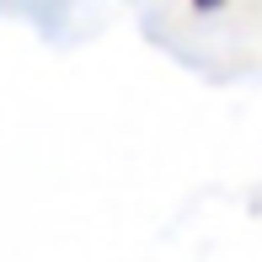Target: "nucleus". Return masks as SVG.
Returning a JSON list of instances; mask_svg holds the SVG:
<instances>
[{
	"label": "nucleus",
	"mask_w": 262,
	"mask_h": 262,
	"mask_svg": "<svg viewBox=\"0 0 262 262\" xmlns=\"http://www.w3.org/2000/svg\"><path fill=\"white\" fill-rule=\"evenodd\" d=\"M198 6H204V11H209V6H214V0H198Z\"/></svg>",
	"instance_id": "f257e3e1"
}]
</instances>
